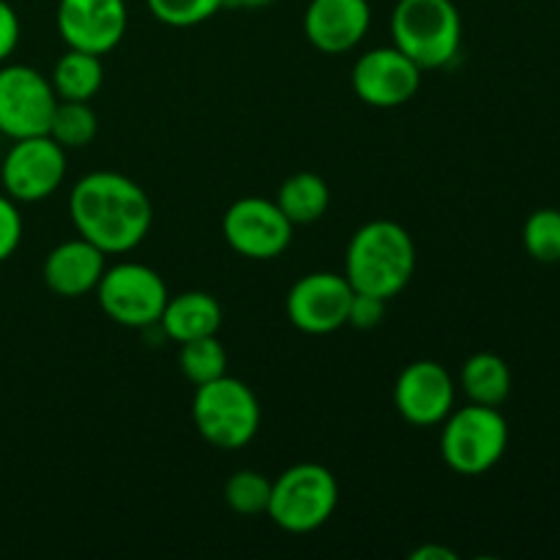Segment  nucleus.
Returning a JSON list of instances; mask_svg holds the SVG:
<instances>
[{"label":"nucleus","instance_id":"nucleus-1","mask_svg":"<svg viewBox=\"0 0 560 560\" xmlns=\"http://www.w3.org/2000/svg\"><path fill=\"white\" fill-rule=\"evenodd\" d=\"M71 224L104 255H126L151 233L153 206L140 184L115 170H96L69 195Z\"/></svg>","mask_w":560,"mask_h":560},{"label":"nucleus","instance_id":"nucleus-2","mask_svg":"<svg viewBox=\"0 0 560 560\" xmlns=\"http://www.w3.org/2000/svg\"><path fill=\"white\" fill-rule=\"evenodd\" d=\"M416 273V244L402 224L375 219L361 224L348 244L345 277L355 293L392 301Z\"/></svg>","mask_w":560,"mask_h":560},{"label":"nucleus","instance_id":"nucleus-3","mask_svg":"<svg viewBox=\"0 0 560 560\" xmlns=\"http://www.w3.org/2000/svg\"><path fill=\"white\" fill-rule=\"evenodd\" d=\"M394 47L421 71L448 66L463 44V16L454 0H399L392 14Z\"/></svg>","mask_w":560,"mask_h":560},{"label":"nucleus","instance_id":"nucleus-4","mask_svg":"<svg viewBox=\"0 0 560 560\" xmlns=\"http://www.w3.org/2000/svg\"><path fill=\"white\" fill-rule=\"evenodd\" d=\"M262 410L257 394L238 377L222 375L195 388L191 421L202 441L222 452H235L255 441Z\"/></svg>","mask_w":560,"mask_h":560},{"label":"nucleus","instance_id":"nucleus-5","mask_svg":"<svg viewBox=\"0 0 560 560\" xmlns=\"http://www.w3.org/2000/svg\"><path fill=\"white\" fill-rule=\"evenodd\" d=\"M509 446V424L490 405L470 402L443 421L441 457L454 474L481 476L495 468Z\"/></svg>","mask_w":560,"mask_h":560},{"label":"nucleus","instance_id":"nucleus-6","mask_svg":"<svg viewBox=\"0 0 560 560\" xmlns=\"http://www.w3.org/2000/svg\"><path fill=\"white\" fill-rule=\"evenodd\" d=\"M339 487L331 470L317 463H299L271 481L268 517L288 534H312L331 520Z\"/></svg>","mask_w":560,"mask_h":560},{"label":"nucleus","instance_id":"nucleus-7","mask_svg":"<svg viewBox=\"0 0 560 560\" xmlns=\"http://www.w3.org/2000/svg\"><path fill=\"white\" fill-rule=\"evenodd\" d=\"M96 299L104 315L118 326L151 328L159 326L170 293L153 268L142 262H118L104 268L96 284Z\"/></svg>","mask_w":560,"mask_h":560},{"label":"nucleus","instance_id":"nucleus-8","mask_svg":"<svg viewBox=\"0 0 560 560\" xmlns=\"http://www.w3.org/2000/svg\"><path fill=\"white\" fill-rule=\"evenodd\" d=\"M58 107L49 77L25 63L0 66V135L9 140L47 135Z\"/></svg>","mask_w":560,"mask_h":560},{"label":"nucleus","instance_id":"nucleus-9","mask_svg":"<svg viewBox=\"0 0 560 560\" xmlns=\"http://www.w3.org/2000/svg\"><path fill=\"white\" fill-rule=\"evenodd\" d=\"M66 148L49 135L22 137L5 151L0 164V180L11 200L38 202L52 197L66 178Z\"/></svg>","mask_w":560,"mask_h":560},{"label":"nucleus","instance_id":"nucleus-10","mask_svg":"<svg viewBox=\"0 0 560 560\" xmlns=\"http://www.w3.org/2000/svg\"><path fill=\"white\" fill-rule=\"evenodd\" d=\"M293 228L277 200L241 197L224 211L222 235L235 255L246 260H273L293 241Z\"/></svg>","mask_w":560,"mask_h":560},{"label":"nucleus","instance_id":"nucleus-11","mask_svg":"<svg viewBox=\"0 0 560 560\" xmlns=\"http://www.w3.org/2000/svg\"><path fill=\"white\" fill-rule=\"evenodd\" d=\"M353 284L345 273L315 271L301 277L288 293V320L304 334H334L348 326Z\"/></svg>","mask_w":560,"mask_h":560},{"label":"nucleus","instance_id":"nucleus-12","mask_svg":"<svg viewBox=\"0 0 560 560\" xmlns=\"http://www.w3.org/2000/svg\"><path fill=\"white\" fill-rule=\"evenodd\" d=\"M350 80L361 102L377 109H394L419 93L421 69L402 49L375 47L355 60Z\"/></svg>","mask_w":560,"mask_h":560},{"label":"nucleus","instance_id":"nucleus-13","mask_svg":"<svg viewBox=\"0 0 560 560\" xmlns=\"http://www.w3.org/2000/svg\"><path fill=\"white\" fill-rule=\"evenodd\" d=\"M55 20L66 47L104 58L126 36L129 11L126 0H60Z\"/></svg>","mask_w":560,"mask_h":560},{"label":"nucleus","instance_id":"nucleus-14","mask_svg":"<svg viewBox=\"0 0 560 560\" xmlns=\"http://www.w3.org/2000/svg\"><path fill=\"white\" fill-rule=\"evenodd\" d=\"M454 377L443 364L430 359L413 361L394 383V405L413 427H435L454 410Z\"/></svg>","mask_w":560,"mask_h":560},{"label":"nucleus","instance_id":"nucleus-15","mask_svg":"<svg viewBox=\"0 0 560 560\" xmlns=\"http://www.w3.org/2000/svg\"><path fill=\"white\" fill-rule=\"evenodd\" d=\"M370 25V0H310L304 14L306 38L326 55H342L359 47Z\"/></svg>","mask_w":560,"mask_h":560},{"label":"nucleus","instance_id":"nucleus-16","mask_svg":"<svg viewBox=\"0 0 560 560\" xmlns=\"http://www.w3.org/2000/svg\"><path fill=\"white\" fill-rule=\"evenodd\" d=\"M104 252L91 241L71 238L55 246L44 260V284L60 299H80V295L96 290L104 268Z\"/></svg>","mask_w":560,"mask_h":560},{"label":"nucleus","instance_id":"nucleus-17","mask_svg":"<svg viewBox=\"0 0 560 560\" xmlns=\"http://www.w3.org/2000/svg\"><path fill=\"white\" fill-rule=\"evenodd\" d=\"M159 326L173 342L184 345L191 339L211 337L222 326V306L211 293L202 290H186V293L167 299Z\"/></svg>","mask_w":560,"mask_h":560},{"label":"nucleus","instance_id":"nucleus-18","mask_svg":"<svg viewBox=\"0 0 560 560\" xmlns=\"http://www.w3.org/2000/svg\"><path fill=\"white\" fill-rule=\"evenodd\" d=\"M49 82L63 102H91L104 85L102 55L69 47L55 63Z\"/></svg>","mask_w":560,"mask_h":560},{"label":"nucleus","instance_id":"nucleus-19","mask_svg":"<svg viewBox=\"0 0 560 560\" xmlns=\"http://www.w3.org/2000/svg\"><path fill=\"white\" fill-rule=\"evenodd\" d=\"M459 386L470 402L501 408L512 394V370L498 353H474L463 364Z\"/></svg>","mask_w":560,"mask_h":560},{"label":"nucleus","instance_id":"nucleus-20","mask_svg":"<svg viewBox=\"0 0 560 560\" xmlns=\"http://www.w3.org/2000/svg\"><path fill=\"white\" fill-rule=\"evenodd\" d=\"M331 202V189L317 173H295L279 186L277 206L293 224H312L323 219Z\"/></svg>","mask_w":560,"mask_h":560},{"label":"nucleus","instance_id":"nucleus-21","mask_svg":"<svg viewBox=\"0 0 560 560\" xmlns=\"http://www.w3.org/2000/svg\"><path fill=\"white\" fill-rule=\"evenodd\" d=\"M98 118L88 102H63L58 98L47 135L66 151H77L96 140Z\"/></svg>","mask_w":560,"mask_h":560},{"label":"nucleus","instance_id":"nucleus-22","mask_svg":"<svg viewBox=\"0 0 560 560\" xmlns=\"http://www.w3.org/2000/svg\"><path fill=\"white\" fill-rule=\"evenodd\" d=\"M178 366L186 381L195 383V386H202V383L228 375V350L219 342L217 334L191 339V342L180 345Z\"/></svg>","mask_w":560,"mask_h":560},{"label":"nucleus","instance_id":"nucleus-23","mask_svg":"<svg viewBox=\"0 0 560 560\" xmlns=\"http://www.w3.org/2000/svg\"><path fill=\"white\" fill-rule=\"evenodd\" d=\"M268 501H271V479L257 470H238L224 485V503L235 514H244V517L266 514Z\"/></svg>","mask_w":560,"mask_h":560},{"label":"nucleus","instance_id":"nucleus-24","mask_svg":"<svg viewBox=\"0 0 560 560\" xmlns=\"http://www.w3.org/2000/svg\"><path fill=\"white\" fill-rule=\"evenodd\" d=\"M523 244L534 260L560 262V211L539 208L528 217L523 230Z\"/></svg>","mask_w":560,"mask_h":560},{"label":"nucleus","instance_id":"nucleus-25","mask_svg":"<svg viewBox=\"0 0 560 560\" xmlns=\"http://www.w3.org/2000/svg\"><path fill=\"white\" fill-rule=\"evenodd\" d=\"M151 14L170 27H195L217 16L224 0H145Z\"/></svg>","mask_w":560,"mask_h":560},{"label":"nucleus","instance_id":"nucleus-26","mask_svg":"<svg viewBox=\"0 0 560 560\" xmlns=\"http://www.w3.org/2000/svg\"><path fill=\"white\" fill-rule=\"evenodd\" d=\"M22 241V213L16 200L9 195H0V262L9 260Z\"/></svg>","mask_w":560,"mask_h":560},{"label":"nucleus","instance_id":"nucleus-27","mask_svg":"<svg viewBox=\"0 0 560 560\" xmlns=\"http://www.w3.org/2000/svg\"><path fill=\"white\" fill-rule=\"evenodd\" d=\"M386 299H377L370 293H353L348 310V326L359 328V331H370V328L381 326L383 315H386Z\"/></svg>","mask_w":560,"mask_h":560},{"label":"nucleus","instance_id":"nucleus-28","mask_svg":"<svg viewBox=\"0 0 560 560\" xmlns=\"http://www.w3.org/2000/svg\"><path fill=\"white\" fill-rule=\"evenodd\" d=\"M16 44H20V16L5 0H0V63L11 58Z\"/></svg>","mask_w":560,"mask_h":560},{"label":"nucleus","instance_id":"nucleus-29","mask_svg":"<svg viewBox=\"0 0 560 560\" xmlns=\"http://www.w3.org/2000/svg\"><path fill=\"white\" fill-rule=\"evenodd\" d=\"M413 560H457V552L448 550V547H438V545H424L419 550L410 552Z\"/></svg>","mask_w":560,"mask_h":560},{"label":"nucleus","instance_id":"nucleus-30","mask_svg":"<svg viewBox=\"0 0 560 560\" xmlns=\"http://www.w3.org/2000/svg\"><path fill=\"white\" fill-rule=\"evenodd\" d=\"M273 0H224L228 9H266Z\"/></svg>","mask_w":560,"mask_h":560}]
</instances>
